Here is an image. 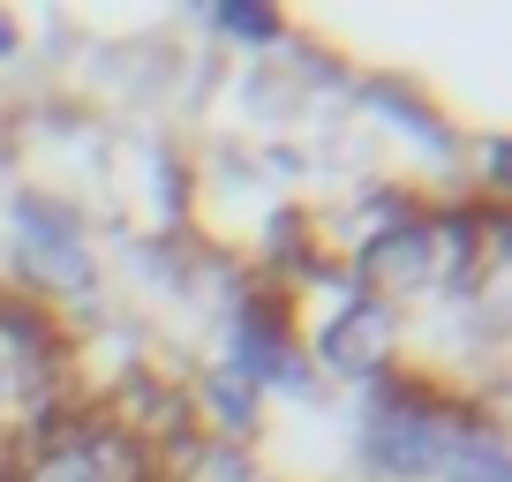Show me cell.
Instances as JSON below:
<instances>
[{
    "label": "cell",
    "instance_id": "obj_1",
    "mask_svg": "<svg viewBox=\"0 0 512 482\" xmlns=\"http://www.w3.org/2000/svg\"><path fill=\"white\" fill-rule=\"evenodd\" d=\"M467 400L445 385H430V377H377L369 385V407H362V467L377 482H422L437 475V460H445L452 445H460L467 430Z\"/></svg>",
    "mask_w": 512,
    "mask_h": 482
},
{
    "label": "cell",
    "instance_id": "obj_2",
    "mask_svg": "<svg viewBox=\"0 0 512 482\" xmlns=\"http://www.w3.org/2000/svg\"><path fill=\"white\" fill-rule=\"evenodd\" d=\"M302 354L317 370H332V377L377 385V377H392V354H400V309H384L377 294H362L354 272H347L339 294H332V309H309Z\"/></svg>",
    "mask_w": 512,
    "mask_h": 482
},
{
    "label": "cell",
    "instance_id": "obj_3",
    "mask_svg": "<svg viewBox=\"0 0 512 482\" xmlns=\"http://www.w3.org/2000/svg\"><path fill=\"white\" fill-rule=\"evenodd\" d=\"M23 482H151V452L106 415H61L16 452Z\"/></svg>",
    "mask_w": 512,
    "mask_h": 482
},
{
    "label": "cell",
    "instance_id": "obj_4",
    "mask_svg": "<svg viewBox=\"0 0 512 482\" xmlns=\"http://www.w3.org/2000/svg\"><path fill=\"white\" fill-rule=\"evenodd\" d=\"M8 241H16V257H23L38 294H83L91 287V241H83V219L61 196L23 189L8 204Z\"/></svg>",
    "mask_w": 512,
    "mask_h": 482
},
{
    "label": "cell",
    "instance_id": "obj_5",
    "mask_svg": "<svg viewBox=\"0 0 512 482\" xmlns=\"http://www.w3.org/2000/svg\"><path fill=\"white\" fill-rule=\"evenodd\" d=\"M256 407H264V400H256V385H241V377L219 362V370L196 377L189 415H196V430L219 437V445H249V437H256Z\"/></svg>",
    "mask_w": 512,
    "mask_h": 482
},
{
    "label": "cell",
    "instance_id": "obj_6",
    "mask_svg": "<svg viewBox=\"0 0 512 482\" xmlns=\"http://www.w3.org/2000/svg\"><path fill=\"white\" fill-rule=\"evenodd\" d=\"M437 475L445 482H505V437H497V422H467L460 445L437 460Z\"/></svg>",
    "mask_w": 512,
    "mask_h": 482
},
{
    "label": "cell",
    "instance_id": "obj_7",
    "mask_svg": "<svg viewBox=\"0 0 512 482\" xmlns=\"http://www.w3.org/2000/svg\"><path fill=\"white\" fill-rule=\"evenodd\" d=\"M211 31L249 38V46H279V38H287V16H279V8H256V0H219V8H211Z\"/></svg>",
    "mask_w": 512,
    "mask_h": 482
},
{
    "label": "cell",
    "instance_id": "obj_8",
    "mask_svg": "<svg viewBox=\"0 0 512 482\" xmlns=\"http://www.w3.org/2000/svg\"><path fill=\"white\" fill-rule=\"evenodd\" d=\"M8 53H16V23L0 16V61H8Z\"/></svg>",
    "mask_w": 512,
    "mask_h": 482
}]
</instances>
